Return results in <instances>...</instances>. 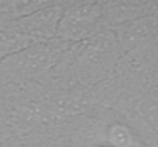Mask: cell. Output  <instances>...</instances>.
<instances>
[{"label":"cell","instance_id":"obj_1","mask_svg":"<svg viewBox=\"0 0 158 147\" xmlns=\"http://www.w3.org/2000/svg\"><path fill=\"white\" fill-rule=\"evenodd\" d=\"M72 43L54 39L35 43L0 61V77L9 80H28L51 71Z\"/></svg>","mask_w":158,"mask_h":147},{"label":"cell","instance_id":"obj_2","mask_svg":"<svg viewBox=\"0 0 158 147\" xmlns=\"http://www.w3.org/2000/svg\"><path fill=\"white\" fill-rule=\"evenodd\" d=\"M103 6L102 3H64L63 14L57 29V39L77 43L89 37L94 28L102 22Z\"/></svg>","mask_w":158,"mask_h":147},{"label":"cell","instance_id":"obj_3","mask_svg":"<svg viewBox=\"0 0 158 147\" xmlns=\"http://www.w3.org/2000/svg\"><path fill=\"white\" fill-rule=\"evenodd\" d=\"M63 8H64V3L51 2L49 5L40 8L39 11L2 26H9L39 42H49L57 39V29H58L61 14H63Z\"/></svg>","mask_w":158,"mask_h":147},{"label":"cell","instance_id":"obj_4","mask_svg":"<svg viewBox=\"0 0 158 147\" xmlns=\"http://www.w3.org/2000/svg\"><path fill=\"white\" fill-rule=\"evenodd\" d=\"M112 31L118 42V46H121L124 51H131L148 43L154 35H157L158 18L151 15L138 17L112 26Z\"/></svg>","mask_w":158,"mask_h":147},{"label":"cell","instance_id":"obj_5","mask_svg":"<svg viewBox=\"0 0 158 147\" xmlns=\"http://www.w3.org/2000/svg\"><path fill=\"white\" fill-rule=\"evenodd\" d=\"M35 43H42V42L29 35H25L9 26H0V61Z\"/></svg>","mask_w":158,"mask_h":147},{"label":"cell","instance_id":"obj_6","mask_svg":"<svg viewBox=\"0 0 158 147\" xmlns=\"http://www.w3.org/2000/svg\"><path fill=\"white\" fill-rule=\"evenodd\" d=\"M107 146L110 147H146L134 130L123 123H112L107 127Z\"/></svg>","mask_w":158,"mask_h":147},{"label":"cell","instance_id":"obj_7","mask_svg":"<svg viewBox=\"0 0 158 147\" xmlns=\"http://www.w3.org/2000/svg\"><path fill=\"white\" fill-rule=\"evenodd\" d=\"M95 147H110V146H107V144H106V146H95Z\"/></svg>","mask_w":158,"mask_h":147}]
</instances>
